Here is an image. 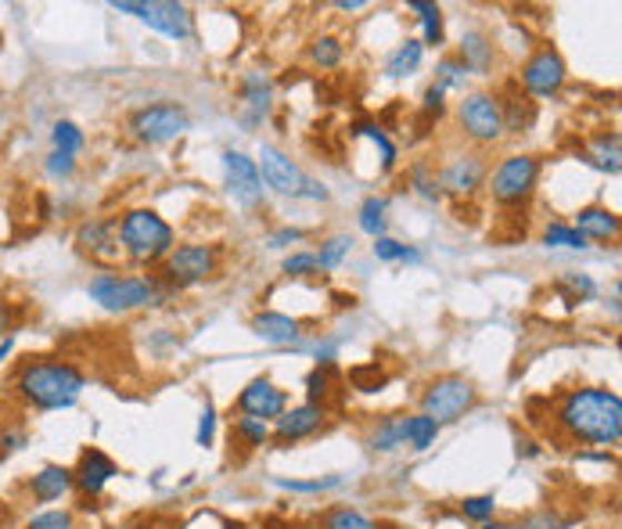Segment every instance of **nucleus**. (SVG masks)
<instances>
[{"label": "nucleus", "mask_w": 622, "mask_h": 529, "mask_svg": "<svg viewBox=\"0 0 622 529\" xmlns=\"http://www.w3.org/2000/svg\"><path fill=\"white\" fill-rule=\"evenodd\" d=\"M554 429L569 443L586 447H619L622 440V400L612 389L583 386L569 389L554 403Z\"/></svg>", "instance_id": "f257e3e1"}, {"label": "nucleus", "mask_w": 622, "mask_h": 529, "mask_svg": "<svg viewBox=\"0 0 622 529\" xmlns=\"http://www.w3.org/2000/svg\"><path fill=\"white\" fill-rule=\"evenodd\" d=\"M83 389H87L83 368L62 357H29L14 371V392H19V400L43 415L69 411L83 397Z\"/></svg>", "instance_id": "f03ea898"}, {"label": "nucleus", "mask_w": 622, "mask_h": 529, "mask_svg": "<svg viewBox=\"0 0 622 529\" xmlns=\"http://www.w3.org/2000/svg\"><path fill=\"white\" fill-rule=\"evenodd\" d=\"M119 249H123L133 263H156L162 256L173 252V227L165 223L156 209H130L116 220Z\"/></svg>", "instance_id": "7ed1b4c3"}, {"label": "nucleus", "mask_w": 622, "mask_h": 529, "mask_svg": "<svg viewBox=\"0 0 622 529\" xmlns=\"http://www.w3.org/2000/svg\"><path fill=\"white\" fill-rule=\"evenodd\" d=\"M87 296L98 302V307L112 310V313H127V310H144V307H159L165 292L156 281L148 278H130V275H94L87 285Z\"/></svg>", "instance_id": "20e7f679"}, {"label": "nucleus", "mask_w": 622, "mask_h": 529, "mask_svg": "<svg viewBox=\"0 0 622 529\" xmlns=\"http://www.w3.org/2000/svg\"><path fill=\"white\" fill-rule=\"evenodd\" d=\"M479 400L475 386L461 375H443L435 382L424 386L421 392V415H429L435 426H447V421L464 418V411H472Z\"/></svg>", "instance_id": "39448f33"}, {"label": "nucleus", "mask_w": 622, "mask_h": 529, "mask_svg": "<svg viewBox=\"0 0 622 529\" xmlns=\"http://www.w3.org/2000/svg\"><path fill=\"white\" fill-rule=\"evenodd\" d=\"M540 180V159L536 156H508L496 166L490 177V194L496 206L504 209H519L533 199Z\"/></svg>", "instance_id": "423d86ee"}, {"label": "nucleus", "mask_w": 622, "mask_h": 529, "mask_svg": "<svg viewBox=\"0 0 622 529\" xmlns=\"http://www.w3.org/2000/svg\"><path fill=\"white\" fill-rule=\"evenodd\" d=\"M116 11L133 14V19H141L144 26L159 29L162 37H173V40H188L191 29H194V14L188 4H177V0H123V4H112Z\"/></svg>", "instance_id": "0eeeda50"}, {"label": "nucleus", "mask_w": 622, "mask_h": 529, "mask_svg": "<svg viewBox=\"0 0 622 529\" xmlns=\"http://www.w3.org/2000/svg\"><path fill=\"white\" fill-rule=\"evenodd\" d=\"M191 127V116L184 104L177 101H159V104H148V109H138L130 116V130L133 138L144 141V144H165L180 138Z\"/></svg>", "instance_id": "6e6552de"}, {"label": "nucleus", "mask_w": 622, "mask_h": 529, "mask_svg": "<svg viewBox=\"0 0 622 529\" xmlns=\"http://www.w3.org/2000/svg\"><path fill=\"white\" fill-rule=\"evenodd\" d=\"M220 256L212 246H173V252L165 256V278L177 289H191L205 278L217 275Z\"/></svg>", "instance_id": "1a4fd4ad"}, {"label": "nucleus", "mask_w": 622, "mask_h": 529, "mask_svg": "<svg viewBox=\"0 0 622 529\" xmlns=\"http://www.w3.org/2000/svg\"><path fill=\"white\" fill-rule=\"evenodd\" d=\"M565 62H561V54L551 48V43H543V48L529 58L522 66V83L529 98H554L561 87H565Z\"/></svg>", "instance_id": "9d476101"}, {"label": "nucleus", "mask_w": 622, "mask_h": 529, "mask_svg": "<svg viewBox=\"0 0 622 529\" xmlns=\"http://www.w3.org/2000/svg\"><path fill=\"white\" fill-rule=\"evenodd\" d=\"M461 130L472 138L475 144H493L500 133H504V123H500V104L493 94H468L458 109Z\"/></svg>", "instance_id": "9b49d317"}, {"label": "nucleus", "mask_w": 622, "mask_h": 529, "mask_svg": "<svg viewBox=\"0 0 622 529\" xmlns=\"http://www.w3.org/2000/svg\"><path fill=\"white\" fill-rule=\"evenodd\" d=\"M255 170H260V180L267 188H274L281 194H292V199H302V191H307V173L299 170V166L284 156L281 148L274 144H263L260 148V159H255Z\"/></svg>", "instance_id": "f8f14e48"}, {"label": "nucleus", "mask_w": 622, "mask_h": 529, "mask_svg": "<svg viewBox=\"0 0 622 529\" xmlns=\"http://www.w3.org/2000/svg\"><path fill=\"white\" fill-rule=\"evenodd\" d=\"M116 476H119V468H116V461L109 458V453L98 450V447H87L80 453V461H76V468H72V490L83 497V508H87V501H98L101 490L109 487Z\"/></svg>", "instance_id": "ddd939ff"}, {"label": "nucleus", "mask_w": 622, "mask_h": 529, "mask_svg": "<svg viewBox=\"0 0 622 529\" xmlns=\"http://www.w3.org/2000/svg\"><path fill=\"white\" fill-rule=\"evenodd\" d=\"M288 411V392L278 389L270 378H252V382L238 392V415L260 418V421H278Z\"/></svg>", "instance_id": "4468645a"}, {"label": "nucleus", "mask_w": 622, "mask_h": 529, "mask_svg": "<svg viewBox=\"0 0 622 529\" xmlns=\"http://www.w3.org/2000/svg\"><path fill=\"white\" fill-rule=\"evenodd\" d=\"M223 173H227V188L241 202V206H260L263 202V180L255 170V159H249L245 151L227 148L223 151Z\"/></svg>", "instance_id": "2eb2a0df"}, {"label": "nucleus", "mask_w": 622, "mask_h": 529, "mask_svg": "<svg viewBox=\"0 0 622 529\" xmlns=\"http://www.w3.org/2000/svg\"><path fill=\"white\" fill-rule=\"evenodd\" d=\"M328 421V411L321 403H299L292 411H284L278 421H274V432H270V440L278 447H292L299 440H307L317 429H321Z\"/></svg>", "instance_id": "dca6fc26"}, {"label": "nucleus", "mask_w": 622, "mask_h": 529, "mask_svg": "<svg viewBox=\"0 0 622 529\" xmlns=\"http://www.w3.org/2000/svg\"><path fill=\"white\" fill-rule=\"evenodd\" d=\"M76 249L90 260L101 263H116L119 260V234H116V220H87L76 227Z\"/></svg>", "instance_id": "f3484780"}, {"label": "nucleus", "mask_w": 622, "mask_h": 529, "mask_svg": "<svg viewBox=\"0 0 622 529\" xmlns=\"http://www.w3.org/2000/svg\"><path fill=\"white\" fill-rule=\"evenodd\" d=\"M496 104H500V123H504V130H511V133L533 130V123H536V101L529 98L519 83H508L504 94L496 98Z\"/></svg>", "instance_id": "a211bd4d"}, {"label": "nucleus", "mask_w": 622, "mask_h": 529, "mask_svg": "<svg viewBox=\"0 0 622 529\" xmlns=\"http://www.w3.org/2000/svg\"><path fill=\"white\" fill-rule=\"evenodd\" d=\"M482 180H485V162L479 156H461L443 170L439 188H447L450 194H472L475 188H482Z\"/></svg>", "instance_id": "6ab92c4d"}, {"label": "nucleus", "mask_w": 622, "mask_h": 529, "mask_svg": "<svg viewBox=\"0 0 622 529\" xmlns=\"http://www.w3.org/2000/svg\"><path fill=\"white\" fill-rule=\"evenodd\" d=\"M72 490V468L66 465H43L40 472L29 479V497L37 505H54Z\"/></svg>", "instance_id": "aec40b11"}, {"label": "nucleus", "mask_w": 622, "mask_h": 529, "mask_svg": "<svg viewBox=\"0 0 622 529\" xmlns=\"http://www.w3.org/2000/svg\"><path fill=\"white\" fill-rule=\"evenodd\" d=\"M575 231H580L583 238H598V241H615L619 238V217L612 213V209L604 206H586L575 213Z\"/></svg>", "instance_id": "412c9836"}, {"label": "nucleus", "mask_w": 622, "mask_h": 529, "mask_svg": "<svg viewBox=\"0 0 622 529\" xmlns=\"http://www.w3.org/2000/svg\"><path fill=\"white\" fill-rule=\"evenodd\" d=\"M252 331L260 336L263 342H274V346H292L302 336V325L292 321V317L284 313H255L252 317Z\"/></svg>", "instance_id": "4be33fe9"}, {"label": "nucleus", "mask_w": 622, "mask_h": 529, "mask_svg": "<svg viewBox=\"0 0 622 529\" xmlns=\"http://www.w3.org/2000/svg\"><path fill=\"white\" fill-rule=\"evenodd\" d=\"M458 58L464 62L468 72H490V69H493V43L485 40L482 33H468V37L461 40Z\"/></svg>", "instance_id": "5701e85b"}, {"label": "nucleus", "mask_w": 622, "mask_h": 529, "mask_svg": "<svg viewBox=\"0 0 622 529\" xmlns=\"http://www.w3.org/2000/svg\"><path fill=\"white\" fill-rule=\"evenodd\" d=\"M583 159L590 162V166H598V170H604V173H619V133H601V138H594V144H590L586 151H583Z\"/></svg>", "instance_id": "b1692460"}, {"label": "nucleus", "mask_w": 622, "mask_h": 529, "mask_svg": "<svg viewBox=\"0 0 622 529\" xmlns=\"http://www.w3.org/2000/svg\"><path fill=\"white\" fill-rule=\"evenodd\" d=\"M368 447L374 453H392L403 447V418H378L368 432Z\"/></svg>", "instance_id": "393cba45"}, {"label": "nucleus", "mask_w": 622, "mask_h": 529, "mask_svg": "<svg viewBox=\"0 0 622 529\" xmlns=\"http://www.w3.org/2000/svg\"><path fill=\"white\" fill-rule=\"evenodd\" d=\"M424 58V43L421 40H403L397 51H392V58L385 62V76H392V80H400V76H411L418 72Z\"/></svg>", "instance_id": "a878e982"}, {"label": "nucleus", "mask_w": 622, "mask_h": 529, "mask_svg": "<svg viewBox=\"0 0 622 529\" xmlns=\"http://www.w3.org/2000/svg\"><path fill=\"white\" fill-rule=\"evenodd\" d=\"M231 436L238 440L241 450H260L270 440V426H267V421H260V418L241 415V418L231 421Z\"/></svg>", "instance_id": "bb28decb"}, {"label": "nucleus", "mask_w": 622, "mask_h": 529, "mask_svg": "<svg viewBox=\"0 0 622 529\" xmlns=\"http://www.w3.org/2000/svg\"><path fill=\"white\" fill-rule=\"evenodd\" d=\"M439 436V426L429 415H411L403 418V443H411L414 450H429Z\"/></svg>", "instance_id": "cd10ccee"}, {"label": "nucleus", "mask_w": 622, "mask_h": 529, "mask_svg": "<svg viewBox=\"0 0 622 529\" xmlns=\"http://www.w3.org/2000/svg\"><path fill=\"white\" fill-rule=\"evenodd\" d=\"M411 11H418V19L424 22V40L421 43L439 48V43H443V11H439V4H429V0H411Z\"/></svg>", "instance_id": "c85d7f7f"}, {"label": "nucleus", "mask_w": 622, "mask_h": 529, "mask_svg": "<svg viewBox=\"0 0 622 529\" xmlns=\"http://www.w3.org/2000/svg\"><path fill=\"white\" fill-rule=\"evenodd\" d=\"M385 213H389V202L371 194V199L360 206V231L371 238H385Z\"/></svg>", "instance_id": "c756f323"}, {"label": "nucleus", "mask_w": 622, "mask_h": 529, "mask_svg": "<svg viewBox=\"0 0 622 529\" xmlns=\"http://www.w3.org/2000/svg\"><path fill=\"white\" fill-rule=\"evenodd\" d=\"M331 378H339V368L331 365V360H317V368L307 378V392H310V403H321L331 397Z\"/></svg>", "instance_id": "7c9ffc66"}, {"label": "nucleus", "mask_w": 622, "mask_h": 529, "mask_svg": "<svg viewBox=\"0 0 622 529\" xmlns=\"http://www.w3.org/2000/svg\"><path fill=\"white\" fill-rule=\"evenodd\" d=\"M83 130L76 127V123H69V119H58V123L51 127V144H54V151H62V156H80V148H83Z\"/></svg>", "instance_id": "2f4dec72"}, {"label": "nucleus", "mask_w": 622, "mask_h": 529, "mask_svg": "<svg viewBox=\"0 0 622 529\" xmlns=\"http://www.w3.org/2000/svg\"><path fill=\"white\" fill-rule=\"evenodd\" d=\"M374 256L382 263H421V252L392 238H374Z\"/></svg>", "instance_id": "473e14b6"}, {"label": "nucleus", "mask_w": 622, "mask_h": 529, "mask_svg": "<svg viewBox=\"0 0 622 529\" xmlns=\"http://www.w3.org/2000/svg\"><path fill=\"white\" fill-rule=\"evenodd\" d=\"M241 94H245V104L252 109V119L267 116V109H270V83L263 80V76H245Z\"/></svg>", "instance_id": "72a5a7b5"}, {"label": "nucleus", "mask_w": 622, "mask_h": 529, "mask_svg": "<svg viewBox=\"0 0 622 529\" xmlns=\"http://www.w3.org/2000/svg\"><path fill=\"white\" fill-rule=\"evenodd\" d=\"M349 249H353V238H345V234L328 238L321 246V252H313L317 256V270H335L349 256Z\"/></svg>", "instance_id": "f704fd0d"}, {"label": "nucleus", "mask_w": 622, "mask_h": 529, "mask_svg": "<svg viewBox=\"0 0 622 529\" xmlns=\"http://www.w3.org/2000/svg\"><path fill=\"white\" fill-rule=\"evenodd\" d=\"M310 62L321 69H335L342 62V43L335 37H317L310 43Z\"/></svg>", "instance_id": "c9c22d12"}, {"label": "nucleus", "mask_w": 622, "mask_h": 529, "mask_svg": "<svg viewBox=\"0 0 622 529\" xmlns=\"http://www.w3.org/2000/svg\"><path fill=\"white\" fill-rule=\"evenodd\" d=\"M543 246H554V249H586V238L575 231L569 223H551L548 231H543Z\"/></svg>", "instance_id": "e433bc0d"}, {"label": "nucleus", "mask_w": 622, "mask_h": 529, "mask_svg": "<svg viewBox=\"0 0 622 529\" xmlns=\"http://www.w3.org/2000/svg\"><path fill=\"white\" fill-rule=\"evenodd\" d=\"M554 289L565 296L569 307H575V302H583V299L594 296V281H590L586 275H565V278H558Z\"/></svg>", "instance_id": "4c0bfd02"}, {"label": "nucleus", "mask_w": 622, "mask_h": 529, "mask_svg": "<svg viewBox=\"0 0 622 529\" xmlns=\"http://www.w3.org/2000/svg\"><path fill=\"white\" fill-rule=\"evenodd\" d=\"M324 529H378V526L353 508H331L324 516Z\"/></svg>", "instance_id": "58836bf2"}, {"label": "nucleus", "mask_w": 622, "mask_h": 529, "mask_svg": "<svg viewBox=\"0 0 622 529\" xmlns=\"http://www.w3.org/2000/svg\"><path fill=\"white\" fill-rule=\"evenodd\" d=\"M22 529H76V516L66 508H48V511H37Z\"/></svg>", "instance_id": "ea45409f"}, {"label": "nucleus", "mask_w": 622, "mask_h": 529, "mask_svg": "<svg viewBox=\"0 0 622 529\" xmlns=\"http://www.w3.org/2000/svg\"><path fill=\"white\" fill-rule=\"evenodd\" d=\"M464 80H468V69H464L461 58H443V62H439V69H435V87L439 90L464 87Z\"/></svg>", "instance_id": "a19ab883"}, {"label": "nucleus", "mask_w": 622, "mask_h": 529, "mask_svg": "<svg viewBox=\"0 0 622 529\" xmlns=\"http://www.w3.org/2000/svg\"><path fill=\"white\" fill-rule=\"evenodd\" d=\"M349 382H353L360 392H378V389L389 382V375L378 371V365H368V368H353V371H349Z\"/></svg>", "instance_id": "79ce46f5"}, {"label": "nucleus", "mask_w": 622, "mask_h": 529, "mask_svg": "<svg viewBox=\"0 0 622 529\" xmlns=\"http://www.w3.org/2000/svg\"><path fill=\"white\" fill-rule=\"evenodd\" d=\"M281 490H292V493H324V490H335L342 487L339 476H328V479H310V482H299V479H278Z\"/></svg>", "instance_id": "37998d69"}, {"label": "nucleus", "mask_w": 622, "mask_h": 529, "mask_svg": "<svg viewBox=\"0 0 622 529\" xmlns=\"http://www.w3.org/2000/svg\"><path fill=\"white\" fill-rule=\"evenodd\" d=\"M353 133H357V138H360V133H368V138H371L378 148H382V170L389 173V170H392V162H397V144H392V141L385 138V133L378 130V127H371V123H360V127H353Z\"/></svg>", "instance_id": "c03bdc74"}, {"label": "nucleus", "mask_w": 622, "mask_h": 529, "mask_svg": "<svg viewBox=\"0 0 622 529\" xmlns=\"http://www.w3.org/2000/svg\"><path fill=\"white\" fill-rule=\"evenodd\" d=\"M461 511H464V519H472V522H490L493 511H496V501L490 493H485V497H464Z\"/></svg>", "instance_id": "a18cd8bd"}, {"label": "nucleus", "mask_w": 622, "mask_h": 529, "mask_svg": "<svg viewBox=\"0 0 622 529\" xmlns=\"http://www.w3.org/2000/svg\"><path fill=\"white\" fill-rule=\"evenodd\" d=\"M313 270H317L313 252H295L284 260V275H292V278H307V275H313Z\"/></svg>", "instance_id": "49530a36"}, {"label": "nucleus", "mask_w": 622, "mask_h": 529, "mask_svg": "<svg viewBox=\"0 0 622 529\" xmlns=\"http://www.w3.org/2000/svg\"><path fill=\"white\" fill-rule=\"evenodd\" d=\"M212 436H217V411H212V403L205 400V411L199 418V432H194V440H199V447H212Z\"/></svg>", "instance_id": "de8ad7c7"}, {"label": "nucleus", "mask_w": 622, "mask_h": 529, "mask_svg": "<svg viewBox=\"0 0 622 529\" xmlns=\"http://www.w3.org/2000/svg\"><path fill=\"white\" fill-rule=\"evenodd\" d=\"M414 184H418V194H424L429 202H439V194H443V188H439V177L429 180L424 166H414Z\"/></svg>", "instance_id": "09e8293b"}, {"label": "nucleus", "mask_w": 622, "mask_h": 529, "mask_svg": "<svg viewBox=\"0 0 622 529\" xmlns=\"http://www.w3.org/2000/svg\"><path fill=\"white\" fill-rule=\"evenodd\" d=\"M561 526H565V519H558L551 508L548 511H536V516H529L522 522V529H561Z\"/></svg>", "instance_id": "8fccbe9b"}, {"label": "nucleus", "mask_w": 622, "mask_h": 529, "mask_svg": "<svg viewBox=\"0 0 622 529\" xmlns=\"http://www.w3.org/2000/svg\"><path fill=\"white\" fill-rule=\"evenodd\" d=\"M76 170V159L72 156H62V151H51V159H48V173L51 177H72Z\"/></svg>", "instance_id": "3c124183"}, {"label": "nucleus", "mask_w": 622, "mask_h": 529, "mask_svg": "<svg viewBox=\"0 0 622 529\" xmlns=\"http://www.w3.org/2000/svg\"><path fill=\"white\" fill-rule=\"evenodd\" d=\"M14 325H19V310L0 299V342L8 339V331H14Z\"/></svg>", "instance_id": "603ef678"}, {"label": "nucleus", "mask_w": 622, "mask_h": 529, "mask_svg": "<svg viewBox=\"0 0 622 529\" xmlns=\"http://www.w3.org/2000/svg\"><path fill=\"white\" fill-rule=\"evenodd\" d=\"M443 94H447V90H439L435 83H432L429 90H424V112H429V116H432V112H435V116L443 112Z\"/></svg>", "instance_id": "864d4df0"}, {"label": "nucleus", "mask_w": 622, "mask_h": 529, "mask_svg": "<svg viewBox=\"0 0 622 529\" xmlns=\"http://www.w3.org/2000/svg\"><path fill=\"white\" fill-rule=\"evenodd\" d=\"M299 238H302V231H295V227H284V231L270 234L267 246H270V249H284V246H292V241H299Z\"/></svg>", "instance_id": "5fc2aeb1"}, {"label": "nucleus", "mask_w": 622, "mask_h": 529, "mask_svg": "<svg viewBox=\"0 0 622 529\" xmlns=\"http://www.w3.org/2000/svg\"><path fill=\"white\" fill-rule=\"evenodd\" d=\"M482 529H522V522H482Z\"/></svg>", "instance_id": "6e6d98bb"}, {"label": "nucleus", "mask_w": 622, "mask_h": 529, "mask_svg": "<svg viewBox=\"0 0 622 529\" xmlns=\"http://www.w3.org/2000/svg\"><path fill=\"white\" fill-rule=\"evenodd\" d=\"M11 350H14V339H11V336H8V339H4V342H0V365H4V360H8V357H11Z\"/></svg>", "instance_id": "4d7b16f0"}, {"label": "nucleus", "mask_w": 622, "mask_h": 529, "mask_svg": "<svg viewBox=\"0 0 622 529\" xmlns=\"http://www.w3.org/2000/svg\"><path fill=\"white\" fill-rule=\"evenodd\" d=\"M335 8H339V11H360V8H363V0H339Z\"/></svg>", "instance_id": "13d9d810"}, {"label": "nucleus", "mask_w": 622, "mask_h": 529, "mask_svg": "<svg viewBox=\"0 0 622 529\" xmlns=\"http://www.w3.org/2000/svg\"><path fill=\"white\" fill-rule=\"evenodd\" d=\"M119 529H148V522H141V519H133V522H127V526H119Z\"/></svg>", "instance_id": "bf43d9fd"}]
</instances>
